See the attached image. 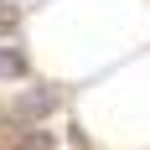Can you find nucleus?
Returning a JSON list of instances; mask_svg holds the SVG:
<instances>
[{"label": "nucleus", "mask_w": 150, "mask_h": 150, "mask_svg": "<svg viewBox=\"0 0 150 150\" xmlns=\"http://www.w3.org/2000/svg\"><path fill=\"white\" fill-rule=\"evenodd\" d=\"M57 104H62V93H57V88H31V93H21V98H16L11 114H16L21 124H36V119H47Z\"/></svg>", "instance_id": "nucleus-1"}, {"label": "nucleus", "mask_w": 150, "mask_h": 150, "mask_svg": "<svg viewBox=\"0 0 150 150\" xmlns=\"http://www.w3.org/2000/svg\"><path fill=\"white\" fill-rule=\"evenodd\" d=\"M0 78H26V52L21 47H0Z\"/></svg>", "instance_id": "nucleus-2"}, {"label": "nucleus", "mask_w": 150, "mask_h": 150, "mask_svg": "<svg viewBox=\"0 0 150 150\" xmlns=\"http://www.w3.org/2000/svg\"><path fill=\"white\" fill-rule=\"evenodd\" d=\"M16 150H52V129H31V135L21 140Z\"/></svg>", "instance_id": "nucleus-3"}]
</instances>
